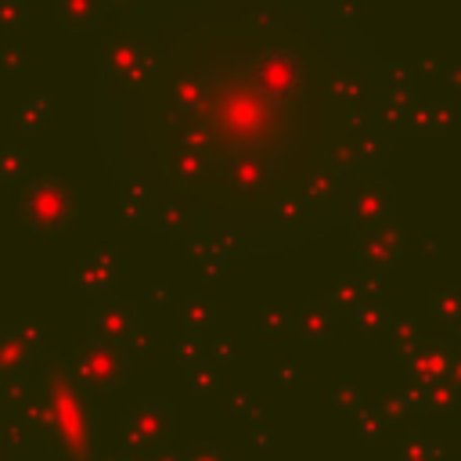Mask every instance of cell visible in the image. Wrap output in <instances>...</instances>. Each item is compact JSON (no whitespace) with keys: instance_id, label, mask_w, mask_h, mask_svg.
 I'll list each match as a JSON object with an SVG mask.
<instances>
[{"instance_id":"1","label":"cell","mask_w":461,"mask_h":461,"mask_svg":"<svg viewBox=\"0 0 461 461\" xmlns=\"http://www.w3.org/2000/svg\"><path fill=\"white\" fill-rule=\"evenodd\" d=\"M94 133L130 223L267 256L360 212L396 83L342 0H130L97 47Z\"/></svg>"}]
</instances>
